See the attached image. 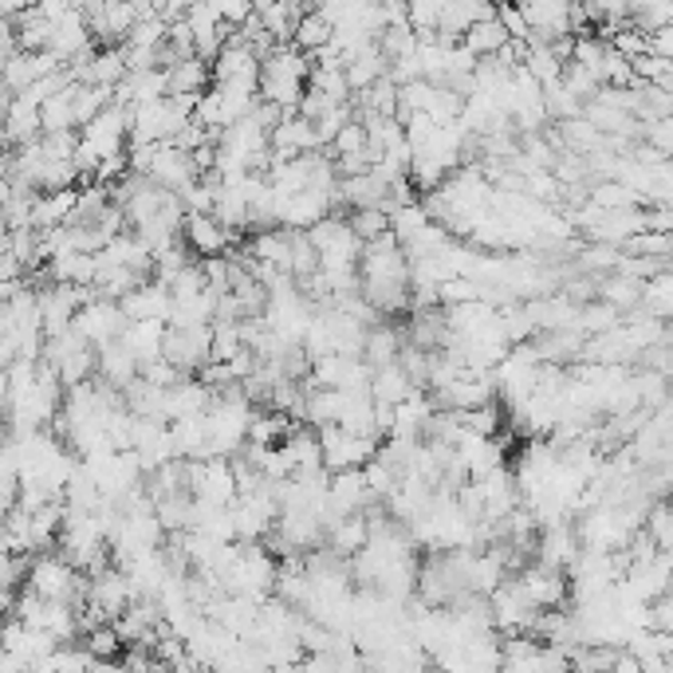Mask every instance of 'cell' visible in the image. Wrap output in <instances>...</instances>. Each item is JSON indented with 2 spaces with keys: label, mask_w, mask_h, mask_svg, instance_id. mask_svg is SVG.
<instances>
[{
  "label": "cell",
  "mask_w": 673,
  "mask_h": 673,
  "mask_svg": "<svg viewBox=\"0 0 673 673\" xmlns=\"http://www.w3.org/2000/svg\"><path fill=\"white\" fill-rule=\"evenodd\" d=\"M323 453V473H346V469H363L366 461L379 458V441L371 438H351L339 425H323L315 430Z\"/></svg>",
  "instance_id": "cell-1"
},
{
  "label": "cell",
  "mask_w": 673,
  "mask_h": 673,
  "mask_svg": "<svg viewBox=\"0 0 673 673\" xmlns=\"http://www.w3.org/2000/svg\"><path fill=\"white\" fill-rule=\"evenodd\" d=\"M71 328L83 335L87 346H103V343H114V339L127 331V320H122L119 303L111 300H91L83 303V308L76 311V320H71Z\"/></svg>",
  "instance_id": "cell-2"
},
{
  "label": "cell",
  "mask_w": 673,
  "mask_h": 673,
  "mask_svg": "<svg viewBox=\"0 0 673 673\" xmlns=\"http://www.w3.org/2000/svg\"><path fill=\"white\" fill-rule=\"evenodd\" d=\"M489 611H492V626L496 631H532V622H535V606L524 599V591L516 587V579H504L501 587L492 591L489 595Z\"/></svg>",
  "instance_id": "cell-3"
},
{
  "label": "cell",
  "mask_w": 673,
  "mask_h": 673,
  "mask_svg": "<svg viewBox=\"0 0 673 673\" xmlns=\"http://www.w3.org/2000/svg\"><path fill=\"white\" fill-rule=\"evenodd\" d=\"M516 587L524 591V599L535 606V611H563L567 603V575L563 571H548V567H524L516 575Z\"/></svg>",
  "instance_id": "cell-4"
},
{
  "label": "cell",
  "mask_w": 673,
  "mask_h": 673,
  "mask_svg": "<svg viewBox=\"0 0 673 673\" xmlns=\"http://www.w3.org/2000/svg\"><path fill=\"white\" fill-rule=\"evenodd\" d=\"M182 244L190 252H201V260L229 257V249L237 244V233H229V229H224V224H217L209 213H185Z\"/></svg>",
  "instance_id": "cell-5"
},
{
  "label": "cell",
  "mask_w": 673,
  "mask_h": 673,
  "mask_svg": "<svg viewBox=\"0 0 673 673\" xmlns=\"http://www.w3.org/2000/svg\"><path fill=\"white\" fill-rule=\"evenodd\" d=\"M119 311L127 323H170V292L154 280H147L142 288H134L130 295L119 300Z\"/></svg>",
  "instance_id": "cell-6"
},
{
  "label": "cell",
  "mask_w": 673,
  "mask_h": 673,
  "mask_svg": "<svg viewBox=\"0 0 673 673\" xmlns=\"http://www.w3.org/2000/svg\"><path fill=\"white\" fill-rule=\"evenodd\" d=\"M535 552H540V567H548V571H563L567 575L571 567H575V560H579V540H575V532H571L567 524H560V528H544L540 532V544H535Z\"/></svg>",
  "instance_id": "cell-7"
},
{
  "label": "cell",
  "mask_w": 673,
  "mask_h": 673,
  "mask_svg": "<svg viewBox=\"0 0 673 673\" xmlns=\"http://www.w3.org/2000/svg\"><path fill=\"white\" fill-rule=\"evenodd\" d=\"M96 379H103L107 386H114V390H127L130 382L139 379V363L130 359V351L119 343V339L96 346Z\"/></svg>",
  "instance_id": "cell-8"
},
{
  "label": "cell",
  "mask_w": 673,
  "mask_h": 673,
  "mask_svg": "<svg viewBox=\"0 0 673 673\" xmlns=\"http://www.w3.org/2000/svg\"><path fill=\"white\" fill-rule=\"evenodd\" d=\"M162 335H165L162 323H127L119 343L127 346L134 363L147 366V363H154V359H162Z\"/></svg>",
  "instance_id": "cell-9"
},
{
  "label": "cell",
  "mask_w": 673,
  "mask_h": 673,
  "mask_svg": "<svg viewBox=\"0 0 673 673\" xmlns=\"http://www.w3.org/2000/svg\"><path fill=\"white\" fill-rule=\"evenodd\" d=\"M402 343H406V335H402V331L386 328V323H374V328H366V339H363V363L371 366V371L398 363V351H402Z\"/></svg>",
  "instance_id": "cell-10"
},
{
  "label": "cell",
  "mask_w": 673,
  "mask_h": 673,
  "mask_svg": "<svg viewBox=\"0 0 673 673\" xmlns=\"http://www.w3.org/2000/svg\"><path fill=\"white\" fill-rule=\"evenodd\" d=\"M40 139V111L28 107L24 99H12L9 111H4V147H28V142Z\"/></svg>",
  "instance_id": "cell-11"
},
{
  "label": "cell",
  "mask_w": 673,
  "mask_h": 673,
  "mask_svg": "<svg viewBox=\"0 0 673 673\" xmlns=\"http://www.w3.org/2000/svg\"><path fill=\"white\" fill-rule=\"evenodd\" d=\"M209 83H213V71H209V63H201L198 56H190V60L173 63L170 71H165V87H170V96H205Z\"/></svg>",
  "instance_id": "cell-12"
},
{
  "label": "cell",
  "mask_w": 673,
  "mask_h": 673,
  "mask_svg": "<svg viewBox=\"0 0 673 673\" xmlns=\"http://www.w3.org/2000/svg\"><path fill=\"white\" fill-rule=\"evenodd\" d=\"M410 394H414V386H410V379L402 374L398 363L379 366V371L371 374V402H379V406H398V402H406Z\"/></svg>",
  "instance_id": "cell-13"
},
{
  "label": "cell",
  "mask_w": 673,
  "mask_h": 673,
  "mask_svg": "<svg viewBox=\"0 0 673 673\" xmlns=\"http://www.w3.org/2000/svg\"><path fill=\"white\" fill-rule=\"evenodd\" d=\"M328 548L331 552L343 560V555H359L366 548V516H343V520H335V524L328 528Z\"/></svg>",
  "instance_id": "cell-14"
},
{
  "label": "cell",
  "mask_w": 673,
  "mask_h": 673,
  "mask_svg": "<svg viewBox=\"0 0 673 673\" xmlns=\"http://www.w3.org/2000/svg\"><path fill=\"white\" fill-rule=\"evenodd\" d=\"M509 43V32H504L501 24H496V17L492 20H481V24H473L465 36H461V48H465L473 60H489V56H496Z\"/></svg>",
  "instance_id": "cell-15"
},
{
  "label": "cell",
  "mask_w": 673,
  "mask_h": 673,
  "mask_svg": "<svg viewBox=\"0 0 673 673\" xmlns=\"http://www.w3.org/2000/svg\"><path fill=\"white\" fill-rule=\"evenodd\" d=\"M328 43H331V24L315 9H308L300 20H295L292 48H295V52H303V56H315V52H323Z\"/></svg>",
  "instance_id": "cell-16"
},
{
  "label": "cell",
  "mask_w": 673,
  "mask_h": 673,
  "mask_svg": "<svg viewBox=\"0 0 673 673\" xmlns=\"http://www.w3.org/2000/svg\"><path fill=\"white\" fill-rule=\"evenodd\" d=\"M71 91L76 83H68L56 99L40 107V134H68L76 130V107H71Z\"/></svg>",
  "instance_id": "cell-17"
},
{
  "label": "cell",
  "mask_w": 673,
  "mask_h": 673,
  "mask_svg": "<svg viewBox=\"0 0 673 673\" xmlns=\"http://www.w3.org/2000/svg\"><path fill=\"white\" fill-rule=\"evenodd\" d=\"M425 224H430V217H425L422 201H418V205H402V209L390 213V237L398 241V249H406V244L422 233Z\"/></svg>",
  "instance_id": "cell-18"
},
{
  "label": "cell",
  "mask_w": 673,
  "mask_h": 673,
  "mask_svg": "<svg viewBox=\"0 0 673 673\" xmlns=\"http://www.w3.org/2000/svg\"><path fill=\"white\" fill-rule=\"evenodd\" d=\"M346 229H351L359 244H371L390 233V217L382 213V209H354V213L346 217Z\"/></svg>",
  "instance_id": "cell-19"
},
{
  "label": "cell",
  "mask_w": 673,
  "mask_h": 673,
  "mask_svg": "<svg viewBox=\"0 0 673 673\" xmlns=\"http://www.w3.org/2000/svg\"><path fill=\"white\" fill-rule=\"evenodd\" d=\"M331 150H335L339 158H346V154H363V150H366V130H363V122H359V119L346 122V127L339 130L335 139H331Z\"/></svg>",
  "instance_id": "cell-20"
},
{
  "label": "cell",
  "mask_w": 673,
  "mask_h": 673,
  "mask_svg": "<svg viewBox=\"0 0 673 673\" xmlns=\"http://www.w3.org/2000/svg\"><path fill=\"white\" fill-rule=\"evenodd\" d=\"M139 379L147 382V386H154V390H170V386H178V382H182L185 374L173 371V366L165 363V359H154V363L139 366Z\"/></svg>",
  "instance_id": "cell-21"
},
{
  "label": "cell",
  "mask_w": 673,
  "mask_h": 673,
  "mask_svg": "<svg viewBox=\"0 0 673 673\" xmlns=\"http://www.w3.org/2000/svg\"><path fill=\"white\" fill-rule=\"evenodd\" d=\"M622 252H614L611 244H591V249L579 252V268H587V272H614Z\"/></svg>",
  "instance_id": "cell-22"
},
{
  "label": "cell",
  "mask_w": 673,
  "mask_h": 673,
  "mask_svg": "<svg viewBox=\"0 0 673 673\" xmlns=\"http://www.w3.org/2000/svg\"><path fill=\"white\" fill-rule=\"evenodd\" d=\"M524 185H528V193H532V198H544V201L560 198V182L552 178V170H528Z\"/></svg>",
  "instance_id": "cell-23"
},
{
  "label": "cell",
  "mask_w": 673,
  "mask_h": 673,
  "mask_svg": "<svg viewBox=\"0 0 673 673\" xmlns=\"http://www.w3.org/2000/svg\"><path fill=\"white\" fill-rule=\"evenodd\" d=\"M646 56L650 60L673 63V28H657V32L646 36Z\"/></svg>",
  "instance_id": "cell-24"
}]
</instances>
